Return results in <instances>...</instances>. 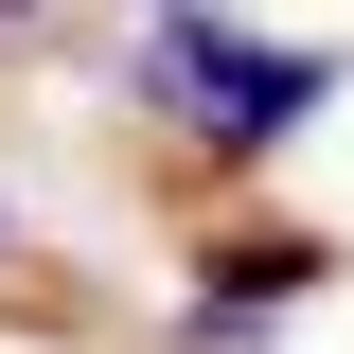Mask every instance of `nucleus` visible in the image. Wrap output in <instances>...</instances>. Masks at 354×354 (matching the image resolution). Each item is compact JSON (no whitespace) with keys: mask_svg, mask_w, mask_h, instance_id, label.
Segmentation results:
<instances>
[{"mask_svg":"<svg viewBox=\"0 0 354 354\" xmlns=\"http://www.w3.org/2000/svg\"><path fill=\"white\" fill-rule=\"evenodd\" d=\"M142 106H160L213 177H248V160H283V142L337 106V53L319 36H248L213 0V18H160V36H142Z\"/></svg>","mask_w":354,"mask_h":354,"instance_id":"1","label":"nucleus"},{"mask_svg":"<svg viewBox=\"0 0 354 354\" xmlns=\"http://www.w3.org/2000/svg\"><path fill=\"white\" fill-rule=\"evenodd\" d=\"M337 283V230H301V213H230V230H195V354H248L283 301H319Z\"/></svg>","mask_w":354,"mask_h":354,"instance_id":"2","label":"nucleus"},{"mask_svg":"<svg viewBox=\"0 0 354 354\" xmlns=\"http://www.w3.org/2000/svg\"><path fill=\"white\" fill-rule=\"evenodd\" d=\"M18 36H36V0H0V53H18Z\"/></svg>","mask_w":354,"mask_h":354,"instance_id":"3","label":"nucleus"},{"mask_svg":"<svg viewBox=\"0 0 354 354\" xmlns=\"http://www.w3.org/2000/svg\"><path fill=\"white\" fill-rule=\"evenodd\" d=\"M142 18H213V0H142Z\"/></svg>","mask_w":354,"mask_h":354,"instance_id":"4","label":"nucleus"},{"mask_svg":"<svg viewBox=\"0 0 354 354\" xmlns=\"http://www.w3.org/2000/svg\"><path fill=\"white\" fill-rule=\"evenodd\" d=\"M0 266H18V213H0Z\"/></svg>","mask_w":354,"mask_h":354,"instance_id":"5","label":"nucleus"}]
</instances>
